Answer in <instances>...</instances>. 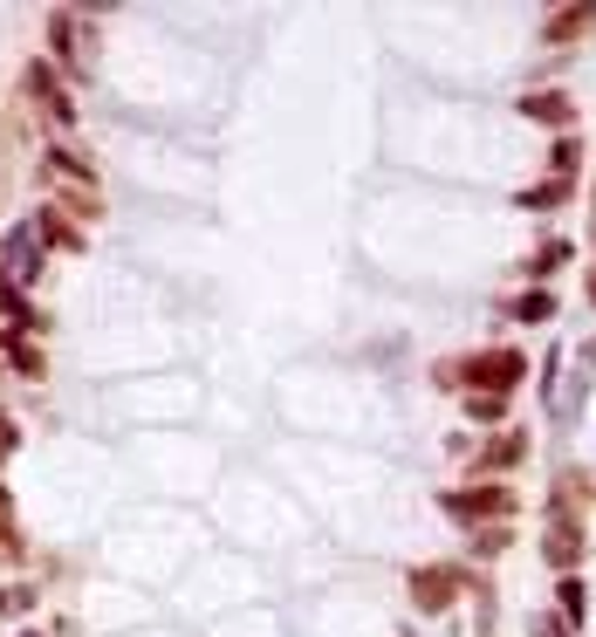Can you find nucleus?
Segmentation results:
<instances>
[{
    "label": "nucleus",
    "instance_id": "7ed1b4c3",
    "mask_svg": "<svg viewBox=\"0 0 596 637\" xmlns=\"http://www.w3.org/2000/svg\"><path fill=\"white\" fill-rule=\"evenodd\" d=\"M500 391H487V398H467V418H480V425H493V418H500Z\"/></svg>",
    "mask_w": 596,
    "mask_h": 637
},
{
    "label": "nucleus",
    "instance_id": "f257e3e1",
    "mask_svg": "<svg viewBox=\"0 0 596 637\" xmlns=\"http://www.w3.org/2000/svg\"><path fill=\"white\" fill-rule=\"evenodd\" d=\"M412 603L418 610H445V603H453V569H418L412 576Z\"/></svg>",
    "mask_w": 596,
    "mask_h": 637
},
{
    "label": "nucleus",
    "instance_id": "f03ea898",
    "mask_svg": "<svg viewBox=\"0 0 596 637\" xmlns=\"http://www.w3.org/2000/svg\"><path fill=\"white\" fill-rule=\"evenodd\" d=\"M460 514H487V508H507V493H453Z\"/></svg>",
    "mask_w": 596,
    "mask_h": 637
},
{
    "label": "nucleus",
    "instance_id": "20e7f679",
    "mask_svg": "<svg viewBox=\"0 0 596 637\" xmlns=\"http://www.w3.org/2000/svg\"><path fill=\"white\" fill-rule=\"evenodd\" d=\"M548 308H555V302H548V295H521V315H528V322H542Z\"/></svg>",
    "mask_w": 596,
    "mask_h": 637
}]
</instances>
